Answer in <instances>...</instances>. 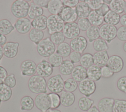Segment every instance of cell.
Listing matches in <instances>:
<instances>
[{"label": "cell", "mask_w": 126, "mask_h": 112, "mask_svg": "<svg viewBox=\"0 0 126 112\" xmlns=\"http://www.w3.org/2000/svg\"><path fill=\"white\" fill-rule=\"evenodd\" d=\"M29 89L34 94L47 93V81L45 78L38 75L31 76L28 81Z\"/></svg>", "instance_id": "1"}, {"label": "cell", "mask_w": 126, "mask_h": 112, "mask_svg": "<svg viewBox=\"0 0 126 112\" xmlns=\"http://www.w3.org/2000/svg\"><path fill=\"white\" fill-rule=\"evenodd\" d=\"M30 4L25 0H16L10 7L11 12L16 18L19 19L28 16Z\"/></svg>", "instance_id": "2"}, {"label": "cell", "mask_w": 126, "mask_h": 112, "mask_svg": "<svg viewBox=\"0 0 126 112\" xmlns=\"http://www.w3.org/2000/svg\"><path fill=\"white\" fill-rule=\"evenodd\" d=\"M36 50L39 55L43 57H49L55 53V45L52 42L50 37L43 39L36 45Z\"/></svg>", "instance_id": "3"}, {"label": "cell", "mask_w": 126, "mask_h": 112, "mask_svg": "<svg viewBox=\"0 0 126 112\" xmlns=\"http://www.w3.org/2000/svg\"><path fill=\"white\" fill-rule=\"evenodd\" d=\"M64 22L58 15H50L47 17V28L51 35L56 32L63 31Z\"/></svg>", "instance_id": "4"}, {"label": "cell", "mask_w": 126, "mask_h": 112, "mask_svg": "<svg viewBox=\"0 0 126 112\" xmlns=\"http://www.w3.org/2000/svg\"><path fill=\"white\" fill-rule=\"evenodd\" d=\"M64 82L60 74L51 76L47 81V87L51 92L61 93L64 90Z\"/></svg>", "instance_id": "5"}, {"label": "cell", "mask_w": 126, "mask_h": 112, "mask_svg": "<svg viewBox=\"0 0 126 112\" xmlns=\"http://www.w3.org/2000/svg\"><path fill=\"white\" fill-rule=\"evenodd\" d=\"M117 28L115 26L104 24L99 28L100 37L110 43L117 37Z\"/></svg>", "instance_id": "6"}, {"label": "cell", "mask_w": 126, "mask_h": 112, "mask_svg": "<svg viewBox=\"0 0 126 112\" xmlns=\"http://www.w3.org/2000/svg\"><path fill=\"white\" fill-rule=\"evenodd\" d=\"M78 88L82 94L85 97H89L95 92L96 85L94 81L87 78L79 83Z\"/></svg>", "instance_id": "7"}, {"label": "cell", "mask_w": 126, "mask_h": 112, "mask_svg": "<svg viewBox=\"0 0 126 112\" xmlns=\"http://www.w3.org/2000/svg\"><path fill=\"white\" fill-rule=\"evenodd\" d=\"M35 106L41 112H47L51 109V101L47 93L37 94L34 99Z\"/></svg>", "instance_id": "8"}, {"label": "cell", "mask_w": 126, "mask_h": 112, "mask_svg": "<svg viewBox=\"0 0 126 112\" xmlns=\"http://www.w3.org/2000/svg\"><path fill=\"white\" fill-rule=\"evenodd\" d=\"M80 31L76 22L65 23L62 31L65 38L71 40L79 36Z\"/></svg>", "instance_id": "9"}, {"label": "cell", "mask_w": 126, "mask_h": 112, "mask_svg": "<svg viewBox=\"0 0 126 112\" xmlns=\"http://www.w3.org/2000/svg\"><path fill=\"white\" fill-rule=\"evenodd\" d=\"M58 15L65 23L75 22L78 16L75 8L64 6Z\"/></svg>", "instance_id": "10"}, {"label": "cell", "mask_w": 126, "mask_h": 112, "mask_svg": "<svg viewBox=\"0 0 126 112\" xmlns=\"http://www.w3.org/2000/svg\"><path fill=\"white\" fill-rule=\"evenodd\" d=\"M69 45L73 51L83 53L88 46V41L84 37L79 36L71 39Z\"/></svg>", "instance_id": "11"}, {"label": "cell", "mask_w": 126, "mask_h": 112, "mask_svg": "<svg viewBox=\"0 0 126 112\" xmlns=\"http://www.w3.org/2000/svg\"><path fill=\"white\" fill-rule=\"evenodd\" d=\"M36 64L32 60H26L23 61L20 65L21 74L23 76H32L36 73Z\"/></svg>", "instance_id": "12"}, {"label": "cell", "mask_w": 126, "mask_h": 112, "mask_svg": "<svg viewBox=\"0 0 126 112\" xmlns=\"http://www.w3.org/2000/svg\"><path fill=\"white\" fill-rule=\"evenodd\" d=\"M53 67L49 61L45 59L42 60L37 65L36 73L37 75L44 78L48 77L53 73Z\"/></svg>", "instance_id": "13"}, {"label": "cell", "mask_w": 126, "mask_h": 112, "mask_svg": "<svg viewBox=\"0 0 126 112\" xmlns=\"http://www.w3.org/2000/svg\"><path fill=\"white\" fill-rule=\"evenodd\" d=\"M124 63L123 59L117 55H113L109 57L106 66L114 73H118L121 72L124 67Z\"/></svg>", "instance_id": "14"}, {"label": "cell", "mask_w": 126, "mask_h": 112, "mask_svg": "<svg viewBox=\"0 0 126 112\" xmlns=\"http://www.w3.org/2000/svg\"><path fill=\"white\" fill-rule=\"evenodd\" d=\"M15 29L21 34H26L31 30V21L27 17L17 19L14 24Z\"/></svg>", "instance_id": "15"}, {"label": "cell", "mask_w": 126, "mask_h": 112, "mask_svg": "<svg viewBox=\"0 0 126 112\" xmlns=\"http://www.w3.org/2000/svg\"><path fill=\"white\" fill-rule=\"evenodd\" d=\"M19 45L17 42H7L2 47L4 56L9 59L15 58L18 53Z\"/></svg>", "instance_id": "16"}, {"label": "cell", "mask_w": 126, "mask_h": 112, "mask_svg": "<svg viewBox=\"0 0 126 112\" xmlns=\"http://www.w3.org/2000/svg\"><path fill=\"white\" fill-rule=\"evenodd\" d=\"M114 102L113 98H103L98 101L97 108L100 112H113Z\"/></svg>", "instance_id": "17"}, {"label": "cell", "mask_w": 126, "mask_h": 112, "mask_svg": "<svg viewBox=\"0 0 126 112\" xmlns=\"http://www.w3.org/2000/svg\"><path fill=\"white\" fill-rule=\"evenodd\" d=\"M71 75V78L77 82H80L88 78L87 69L80 65H77L74 67Z\"/></svg>", "instance_id": "18"}, {"label": "cell", "mask_w": 126, "mask_h": 112, "mask_svg": "<svg viewBox=\"0 0 126 112\" xmlns=\"http://www.w3.org/2000/svg\"><path fill=\"white\" fill-rule=\"evenodd\" d=\"M109 58L107 51L96 52L93 55L94 65L100 67L106 66Z\"/></svg>", "instance_id": "19"}, {"label": "cell", "mask_w": 126, "mask_h": 112, "mask_svg": "<svg viewBox=\"0 0 126 112\" xmlns=\"http://www.w3.org/2000/svg\"><path fill=\"white\" fill-rule=\"evenodd\" d=\"M78 17L79 18H88L92 11L88 4L84 0H81L75 7Z\"/></svg>", "instance_id": "20"}, {"label": "cell", "mask_w": 126, "mask_h": 112, "mask_svg": "<svg viewBox=\"0 0 126 112\" xmlns=\"http://www.w3.org/2000/svg\"><path fill=\"white\" fill-rule=\"evenodd\" d=\"M60 96L61 105L64 107H70L75 102V96L72 92L63 90L61 93Z\"/></svg>", "instance_id": "21"}, {"label": "cell", "mask_w": 126, "mask_h": 112, "mask_svg": "<svg viewBox=\"0 0 126 112\" xmlns=\"http://www.w3.org/2000/svg\"><path fill=\"white\" fill-rule=\"evenodd\" d=\"M87 77L94 82L98 81L101 77V67L93 65L87 69Z\"/></svg>", "instance_id": "22"}, {"label": "cell", "mask_w": 126, "mask_h": 112, "mask_svg": "<svg viewBox=\"0 0 126 112\" xmlns=\"http://www.w3.org/2000/svg\"><path fill=\"white\" fill-rule=\"evenodd\" d=\"M63 6L61 0H50L47 10L51 15H58Z\"/></svg>", "instance_id": "23"}, {"label": "cell", "mask_w": 126, "mask_h": 112, "mask_svg": "<svg viewBox=\"0 0 126 112\" xmlns=\"http://www.w3.org/2000/svg\"><path fill=\"white\" fill-rule=\"evenodd\" d=\"M47 17L44 15L40 16L31 21V25L33 29L42 31L47 28Z\"/></svg>", "instance_id": "24"}, {"label": "cell", "mask_w": 126, "mask_h": 112, "mask_svg": "<svg viewBox=\"0 0 126 112\" xmlns=\"http://www.w3.org/2000/svg\"><path fill=\"white\" fill-rule=\"evenodd\" d=\"M121 16L120 14L110 10L103 17L105 24L116 26L120 23Z\"/></svg>", "instance_id": "25"}, {"label": "cell", "mask_w": 126, "mask_h": 112, "mask_svg": "<svg viewBox=\"0 0 126 112\" xmlns=\"http://www.w3.org/2000/svg\"><path fill=\"white\" fill-rule=\"evenodd\" d=\"M126 5V1L124 0H112L109 6L111 10L119 14L124 12Z\"/></svg>", "instance_id": "26"}, {"label": "cell", "mask_w": 126, "mask_h": 112, "mask_svg": "<svg viewBox=\"0 0 126 112\" xmlns=\"http://www.w3.org/2000/svg\"><path fill=\"white\" fill-rule=\"evenodd\" d=\"M74 64L69 60H63L59 67L60 73L63 75H69L71 74L74 68Z\"/></svg>", "instance_id": "27"}, {"label": "cell", "mask_w": 126, "mask_h": 112, "mask_svg": "<svg viewBox=\"0 0 126 112\" xmlns=\"http://www.w3.org/2000/svg\"><path fill=\"white\" fill-rule=\"evenodd\" d=\"M34 100L30 96H25L20 101V110L21 111H30L34 107Z\"/></svg>", "instance_id": "28"}, {"label": "cell", "mask_w": 126, "mask_h": 112, "mask_svg": "<svg viewBox=\"0 0 126 112\" xmlns=\"http://www.w3.org/2000/svg\"><path fill=\"white\" fill-rule=\"evenodd\" d=\"M92 26L98 27L101 26L104 23V18L103 16L98 14L96 11L92 10L88 17Z\"/></svg>", "instance_id": "29"}, {"label": "cell", "mask_w": 126, "mask_h": 112, "mask_svg": "<svg viewBox=\"0 0 126 112\" xmlns=\"http://www.w3.org/2000/svg\"><path fill=\"white\" fill-rule=\"evenodd\" d=\"M43 13V9L35 4L32 1L30 3V6L28 14L29 18L33 20L35 18L41 16Z\"/></svg>", "instance_id": "30"}, {"label": "cell", "mask_w": 126, "mask_h": 112, "mask_svg": "<svg viewBox=\"0 0 126 112\" xmlns=\"http://www.w3.org/2000/svg\"><path fill=\"white\" fill-rule=\"evenodd\" d=\"M14 29V25L8 20L3 19L0 20V34L6 36L10 34Z\"/></svg>", "instance_id": "31"}, {"label": "cell", "mask_w": 126, "mask_h": 112, "mask_svg": "<svg viewBox=\"0 0 126 112\" xmlns=\"http://www.w3.org/2000/svg\"><path fill=\"white\" fill-rule=\"evenodd\" d=\"M44 36V34L42 31L33 28L31 30L29 34L30 39L36 45L43 39Z\"/></svg>", "instance_id": "32"}, {"label": "cell", "mask_w": 126, "mask_h": 112, "mask_svg": "<svg viewBox=\"0 0 126 112\" xmlns=\"http://www.w3.org/2000/svg\"><path fill=\"white\" fill-rule=\"evenodd\" d=\"M86 35L90 42H94V40L100 38L99 28L96 26H91L86 31Z\"/></svg>", "instance_id": "33"}, {"label": "cell", "mask_w": 126, "mask_h": 112, "mask_svg": "<svg viewBox=\"0 0 126 112\" xmlns=\"http://www.w3.org/2000/svg\"><path fill=\"white\" fill-rule=\"evenodd\" d=\"M12 95L11 88L3 83L0 84V100L1 102H6L9 100Z\"/></svg>", "instance_id": "34"}, {"label": "cell", "mask_w": 126, "mask_h": 112, "mask_svg": "<svg viewBox=\"0 0 126 112\" xmlns=\"http://www.w3.org/2000/svg\"><path fill=\"white\" fill-rule=\"evenodd\" d=\"M94 103V101L89 97L85 96L80 98L78 102V105L79 109L83 111L87 112L90 109Z\"/></svg>", "instance_id": "35"}, {"label": "cell", "mask_w": 126, "mask_h": 112, "mask_svg": "<svg viewBox=\"0 0 126 112\" xmlns=\"http://www.w3.org/2000/svg\"><path fill=\"white\" fill-rule=\"evenodd\" d=\"M71 48L69 43L63 42L58 45L56 50V52L60 54L63 58H66L69 56L71 52Z\"/></svg>", "instance_id": "36"}, {"label": "cell", "mask_w": 126, "mask_h": 112, "mask_svg": "<svg viewBox=\"0 0 126 112\" xmlns=\"http://www.w3.org/2000/svg\"><path fill=\"white\" fill-rule=\"evenodd\" d=\"M80 65L86 69H88L94 65L93 55L90 53H85L82 55L80 61Z\"/></svg>", "instance_id": "37"}, {"label": "cell", "mask_w": 126, "mask_h": 112, "mask_svg": "<svg viewBox=\"0 0 126 112\" xmlns=\"http://www.w3.org/2000/svg\"><path fill=\"white\" fill-rule=\"evenodd\" d=\"M93 46L96 52L107 51L109 48L107 42L101 38H99L94 40L93 42Z\"/></svg>", "instance_id": "38"}, {"label": "cell", "mask_w": 126, "mask_h": 112, "mask_svg": "<svg viewBox=\"0 0 126 112\" xmlns=\"http://www.w3.org/2000/svg\"><path fill=\"white\" fill-rule=\"evenodd\" d=\"M49 62L53 68L59 67L63 61V57L57 52H55L49 57Z\"/></svg>", "instance_id": "39"}, {"label": "cell", "mask_w": 126, "mask_h": 112, "mask_svg": "<svg viewBox=\"0 0 126 112\" xmlns=\"http://www.w3.org/2000/svg\"><path fill=\"white\" fill-rule=\"evenodd\" d=\"M78 87V82L72 78H69L64 82V89L65 91L73 93L77 89Z\"/></svg>", "instance_id": "40"}, {"label": "cell", "mask_w": 126, "mask_h": 112, "mask_svg": "<svg viewBox=\"0 0 126 112\" xmlns=\"http://www.w3.org/2000/svg\"><path fill=\"white\" fill-rule=\"evenodd\" d=\"M50 38L55 45H58L64 42L66 38L63 32H59L51 34Z\"/></svg>", "instance_id": "41"}, {"label": "cell", "mask_w": 126, "mask_h": 112, "mask_svg": "<svg viewBox=\"0 0 126 112\" xmlns=\"http://www.w3.org/2000/svg\"><path fill=\"white\" fill-rule=\"evenodd\" d=\"M50 101H51V109H57L61 105L60 96L58 93L50 92L48 93Z\"/></svg>", "instance_id": "42"}, {"label": "cell", "mask_w": 126, "mask_h": 112, "mask_svg": "<svg viewBox=\"0 0 126 112\" xmlns=\"http://www.w3.org/2000/svg\"><path fill=\"white\" fill-rule=\"evenodd\" d=\"M113 112H126V100L115 99Z\"/></svg>", "instance_id": "43"}, {"label": "cell", "mask_w": 126, "mask_h": 112, "mask_svg": "<svg viewBox=\"0 0 126 112\" xmlns=\"http://www.w3.org/2000/svg\"><path fill=\"white\" fill-rule=\"evenodd\" d=\"M77 24L80 31L83 32H86L92 26L88 18H79L77 21Z\"/></svg>", "instance_id": "44"}, {"label": "cell", "mask_w": 126, "mask_h": 112, "mask_svg": "<svg viewBox=\"0 0 126 112\" xmlns=\"http://www.w3.org/2000/svg\"><path fill=\"white\" fill-rule=\"evenodd\" d=\"M89 6L92 10H96L104 3L103 0H84Z\"/></svg>", "instance_id": "45"}, {"label": "cell", "mask_w": 126, "mask_h": 112, "mask_svg": "<svg viewBox=\"0 0 126 112\" xmlns=\"http://www.w3.org/2000/svg\"><path fill=\"white\" fill-rule=\"evenodd\" d=\"M3 83L10 88H14L16 84V80L15 75L13 74H10L3 80Z\"/></svg>", "instance_id": "46"}, {"label": "cell", "mask_w": 126, "mask_h": 112, "mask_svg": "<svg viewBox=\"0 0 126 112\" xmlns=\"http://www.w3.org/2000/svg\"><path fill=\"white\" fill-rule=\"evenodd\" d=\"M101 77L104 78H111L114 75V73L106 65L101 67Z\"/></svg>", "instance_id": "47"}, {"label": "cell", "mask_w": 126, "mask_h": 112, "mask_svg": "<svg viewBox=\"0 0 126 112\" xmlns=\"http://www.w3.org/2000/svg\"><path fill=\"white\" fill-rule=\"evenodd\" d=\"M116 85L120 91L126 94V76H122L119 78Z\"/></svg>", "instance_id": "48"}, {"label": "cell", "mask_w": 126, "mask_h": 112, "mask_svg": "<svg viewBox=\"0 0 126 112\" xmlns=\"http://www.w3.org/2000/svg\"><path fill=\"white\" fill-rule=\"evenodd\" d=\"M117 37L122 41H126V27L121 26L117 29Z\"/></svg>", "instance_id": "49"}, {"label": "cell", "mask_w": 126, "mask_h": 112, "mask_svg": "<svg viewBox=\"0 0 126 112\" xmlns=\"http://www.w3.org/2000/svg\"><path fill=\"white\" fill-rule=\"evenodd\" d=\"M70 60L74 64L80 62L82 55L80 53L72 51L69 55Z\"/></svg>", "instance_id": "50"}, {"label": "cell", "mask_w": 126, "mask_h": 112, "mask_svg": "<svg viewBox=\"0 0 126 112\" xmlns=\"http://www.w3.org/2000/svg\"><path fill=\"white\" fill-rule=\"evenodd\" d=\"M110 8H109V6L108 5L105 4V3H103L101 6L97 10H95L96 11V12L98 14H99L100 15L104 17V16L110 10Z\"/></svg>", "instance_id": "51"}, {"label": "cell", "mask_w": 126, "mask_h": 112, "mask_svg": "<svg viewBox=\"0 0 126 112\" xmlns=\"http://www.w3.org/2000/svg\"><path fill=\"white\" fill-rule=\"evenodd\" d=\"M63 3L64 6L71 8H75L80 2L79 0H63Z\"/></svg>", "instance_id": "52"}, {"label": "cell", "mask_w": 126, "mask_h": 112, "mask_svg": "<svg viewBox=\"0 0 126 112\" xmlns=\"http://www.w3.org/2000/svg\"><path fill=\"white\" fill-rule=\"evenodd\" d=\"M49 1V0H33L32 1L42 8H47Z\"/></svg>", "instance_id": "53"}, {"label": "cell", "mask_w": 126, "mask_h": 112, "mask_svg": "<svg viewBox=\"0 0 126 112\" xmlns=\"http://www.w3.org/2000/svg\"><path fill=\"white\" fill-rule=\"evenodd\" d=\"M8 75V73L6 69L0 66V80L3 81Z\"/></svg>", "instance_id": "54"}, {"label": "cell", "mask_w": 126, "mask_h": 112, "mask_svg": "<svg viewBox=\"0 0 126 112\" xmlns=\"http://www.w3.org/2000/svg\"><path fill=\"white\" fill-rule=\"evenodd\" d=\"M7 43V37L6 36L0 34V46H3Z\"/></svg>", "instance_id": "55"}, {"label": "cell", "mask_w": 126, "mask_h": 112, "mask_svg": "<svg viewBox=\"0 0 126 112\" xmlns=\"http://www.w3.org/2000/svg\"><path fill=\"white\" fill-rule=\"evenodd\" d=\"M120 23L122 25V26L126 27V14H123L120 19Z\"/></svg>", "instance_id": "56"}, {"label": "cell", "mask_w": 126, "mask_h": 112, "mask_svg": "<svg viewBox=\"0 0 126 112\" xmlns=\"http://www.w3.org/2000/svg\"><path fill=\"white\" fill-rule=\"evenodd\" d=\"M87 112H100V111H99L98 108L94 105V106H93L90 109H89L87 111Z\"/></svg>", "instance_id": "57"}, {"label": "cell", "mask_w": 126, "mask_h": 112, "mask_svg": "<svg viewBox=\"0 0 126 112\" xmlns=\"http://www.w3.org/2000/svg\"><path fill=\"white\" fill-rule=\"evenodd\" d=\"M3 56H4V55H3V53L2 47L0 46V62H1V60H2Z\"/></svg>", "instance_id": "58"}, {"label": "cell", "mask_w": 126, "mask_h": 112, "mask_svg": "<svg viewBox=\"0 0 126 112\" xmlns=\"http://www.w3.org/2000/svg\"><path fill=\"white\" fill-rule=\"evenodd\" d=\"M48 112H62L60 110H58V109H50L49 111Z\"/></svg>", "instance_id": "59"}, {"label": "cell", "mask_w": 126, "mask_h": 112, "mask_svg": "<svg viewBox=\"0 0 126 112\" xmlns=\"http://www.w3.org/2000/svg\"><path fill=\"white\" fill-rule=\"evenodd\" d=\"M112 0H103V2L104 3L107 4V5H109L110 2H111Z\"/></svg>", "instance_id": "60"}, {"label": "cell", "mask_w": 126, "mask_h": 112, "mask_svg": "<svg viewBox=\"0 0 126 112\" xmlns=\"http://www.w3.org/2000/svg\"><path fill=\"white\" fill-rule=\"evenodd\" d=\"M123 49L126 53V41L125 42L123 45Z\"/></svg>", "instance_id": "61"}, {"label": "cell", "mask_w": 126, "mask_h": 112, "mask_svg": "<svg viewBox=\"0 0 126 112\" xmlns=\"http://www.w3.org/2000/svg\"><path fill=\"white\" fill-rule=\"evenodd\" d=\"M124 12L125 13V14H126V6H125V8H124Z\"/></svg>", "instance_id": "62"}, {"label": "cell", "mask_w": 126, "mask_h": 112, "mask_svg": "<svg viewBox=\"0 0 126 112\" xmlns=\"http://www.w3.org/2000/svg\"><path fill=\"white\" fill-rule=\"evenodd\" d=\"M1 100H0V105H1Z\"/></svg>", "instance_id": "63"}]
</instances>
